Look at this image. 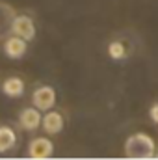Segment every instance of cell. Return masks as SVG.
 <instances>
[{
  "label": "cell",
  "instance_id": "obj_9",
  "mask_svg": "<svg viewBox=\"0 0 158 160\" xmlns=\"http://www.w3.org/2000/svg\"><path fill=\"white\" fill-rule=\"evenodd\" d=\"M15 143H17L15 130L9 128V127H0V155L11 151L15 147Z\"/></svg>",
  "mask_w": 158,
  "mask_h": 160
},
{
  "label": "cell",
  "instance_id": "obj_10",
  "mask_svg": "<svg viewBox=\"0 0 158 160\" xmlns=\"http://www.w3.org/2000/svg\"><path fill=\"white\" fill-rule=\"evenodd\" d=\"M108 54L112 60H123L126 56V50H125V45L121 41H112L108 45Z\"/></svg>",
  "mask_w": 158,
  "mask_h": 160
},
{
  "label": "cell",
  "instance_id": "obj_5",
  "mask_svg": "<svg viewBox=\"0 0 158 160\" xmlns=\"http://www.w3.org/2000/svg\"><path fill=\"white\" fill-rule=\"evenodd\" d=\"M26 43H28L26 39H22V38H19V36L13 34L11 38H7V39L4 41V52H6V56L11 58V60L22 58L26 54V48H28Z\"/></svg>",
  "mask_w": 158,
  "mask_h": 160
},
{
  "label": "cell",
  "instance_id": "obj_12",
  "mask_svg": "<svg viewBox=\"0 0 158 160\" xmlns=\"http://www.w3.org/2000/svg\"><path fill=\"white\" fill-rule=\"evenodd\" d=\"M155 158H158V151H156V155H155Z\"/></svg>",
  "mask_w": 158,
  "mask_h": 160
},
{
  "label": "cell",
  "instance_id": "obj_1",
  "mask_svg": "<svg viewBox=\"0 0 158 160\" xmlns=\"http://www.w3.org/2000/svg\"><path fill=\"white\" fill-rule=\"evenodd\" d=\"M125 155L126 158H155L156 143L145 132H136L125 142Z\"/></svg>",
  "mask_w": 158,
  "mask_h": 160
},
{
  "label": "cell",
  "instance_id": "obj_3",
  "mask_svg": "<svg viewBox=\"0 0 158 160\" xmlns=\"http://www.w3.org/2000/svg\"><path fill=\"white\" fill-rule=\"evenodd\" d=\"M11 32L26 41H32L36 38V24L28 15H17L11 22Z\"/></svg>",
  "mask_w": 158,
  "mask_h": 160
},
{
  "label": "cell",
  "instance_id": "obj_8",
  "mask_svg": "<svg viewBox=\"0 0 158 160\" xmlns=\"http://www.w3.org/2000/svg\"><path fill=\"white\" fill-rule=\"evenodd\" d=\"M2 91H4V95H7L11 99L22 97V93H24V82L19 78V77H9V78L4 80Z\"/></svg>",
  "mask_w": 158,
  "mask_h": 160
},
{
  "label": "cell",
  "instance_id": "obj_11",
  "mask_svg": "<svg viewBox=\"0 0 158 160\" xmlns=\"http://www.w3.org/2000/svg\"><path fill=\"white\" fill-rule=\"evenodd\" d=\"M149 114H151V119L158 125V102H156V104H153V108H151V112H149Z\"/></svg>",
  "mask_w": 158,
  "mask_h": 160
},
{
  "label": "cell",
  "instance_id": "obj_6",
  "mask_svg": "<svg viewBox=\"0 0 158 160\" xmlns=\"http://www.w3.org/2000/svg\"><path fill=\"white\" fill-rule=\"evenodd\" d=\"M43 121V116H41V110L32 106V108H24L21 114H19V125L21 128L24 130H36Z\"/></svg>",
  "mask_w": 158,
  "mask_h": 160
},
{
  "label": "cell",
  "instance_id": "obj_4",
  "mask_svg": "<svg viewBox=\"0 0 158 160\" xmlns=\"http://www.w3.org/2000/svg\"><path fill=\"white\" fill-rule=\"evenodd\" d=\"M54 153V145L48 138H34L28 145V157L34 160L50 158Z\"/></svg>",
  "mask_w": 158,
  "mask_h": 160
},
{
  "label": "cell",
  "instance_id": "obj_7",
  "mask_svg": "<svg viewBox=\"0 0 158 160\" xmlns=\"http://www.w3.org/2000/svg\"><path fill=\"white\" fill-rule=\"evenodd\" d=\"M41 127L47 134H60L62 128H63V116L60 112H54V110H48L45 116H43V121H41Z\"/></svg>",
  "mask_w": 158,
  "mask_h": 160
},
{
  "label": "cell",
  "instance_id": "obj_2",
  "mask_svg": "<svg viewBox=\"0 0 158 160\" xmlns=\"http://www.w3.org/2000/svg\"><path fill=\"white\" fill-rule=\"evenodd\" d=\"M32 104L39 108L41 112H48L56 104V91L50 86H39L32 93Z\"/></svg>",
  "mask_w": 158,
  "mask_h": 160
}]
</instances>
